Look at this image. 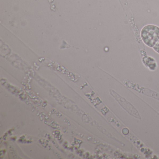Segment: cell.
Returning <instances> with one entry per match:
<instances>
[{
  "mask_svg": "<svg viewBox=\"0 0 159 159\" xmlns=\"http://www.w3.org/2000/svg\"><path fill=\"white\" fill-rule=\"evenodd\" d=\"M140 35L143 42L147 46L153 48L159 39V28L153 25H148L143 28Z\"/></svg>",
  "mask_w": 159,
  "mask_h": 159,
  "instance_id": "cell-1",
  "label": "cell"
},
{
  "mask_svg": "<svg viewBox=\"0 0 159 159\" xmlns=\"http://www.w3.org/2000/svg\"><path fill=\"white\" fill-rule=\"evenodd\" d=\"M153 48V49H154L157 52L159 53V39L158 40V41L155 43V45H154Z\"/></svg>",
  "mask_w": 159,
  "mask_h": 159,
  "instance_id": "cell-2",
  "label": "cell"
}]
</instances>
